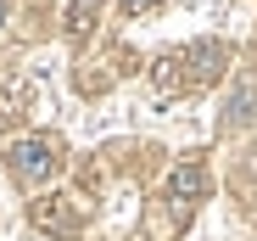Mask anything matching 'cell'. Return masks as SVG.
Listing matches in <instances>:
<instances>
[{
	"mask_svg": "<svg viewBox=\"0 0 257 241\" xmlns=\"http://www.w3.org/2000/svg\"><path fill=\"white\" fill-rule=\"evenodd\" d=\"M6 12H12V0H0V23H6Z\"/></svg>",
	"mask_w": 257,
	"mask_h": 241,
	"instance_id": "9c48e42d",
	"label": "cell"
},
{
	"mask_svg": "<svg viewBox=\"0 0 257 241\" xmlns=\"http://www.w3.org/2000/svg\"><path fill=\"white\" fill-rule=\"evenodd\" d=\"M168 196H174V208H196L201 196H207V169H201V163L174 169V180H168Z\"/></svg>",
	"mask_w": 257,
	"mask_h": 241,
	"instance_id": "277c9868",
	"label": "cell"
},
{
	"mask_svg": "<svg viewBox=\"0 0 257 241\" xmlns=\"http://www.w3.org/2000/svg\"><path fill=\"white\" fill-rule=\"evenodd\" d=\"M34 224L45 230V235H78V224H84V213H78V202L73 196H45V202H34Z\"/></svg>",
	"mask_w": 257,
	"mask_h": 241,
	"instance_id": "3957f363",
	"label": "cell"
},
{
	"mask_svg": "<svg viewBox=\"0 0 257 241\" xmlns=\"http://www.w3.org/2000/svg\"><path fill=\"white\" fill-rule=\"evenodd\" d=\"M95 17H101V0H73L67 6V34H90Z\"/></svg>",
	"mask_w": 257,
	"mask_h": 241,
	"instance_id": "8992f818",
	"label": "cell"
},
{
	"mask_svg": "<svg viewBox=\"0 0 257 241\" xmlns=\"http://www.w3.org/2000/svg\"><path fill=\"white\" fill-rule=\"evenodd\" d=\"M23 107H28V90L23 85H6V90H0V124H17Z\"/></svg>",
	"mask_w": 257,
	"mask_h": 241,
	"instance_id": "52a82bcc",
	"label": "cell"
},
{
	"mask_svg": "<svg viewBox=\"0 0 257 241\" xmlns=\"http://www.w3.org/2000/svg\"><path fill=\"white\" fill-rule=\"evenodd\" d=\"M6 163H12V174H17L23 185H45V180L62 169V151H56V140H45V135H28V140H17V146L6 151Z\"/></svg>",
	"mask_w": 257,
	"mask_h": 241,
	"instance_id": "7a4b0ae2",
	"label": "cell"
},
{
	"mask_svg": "<svg viewBox=\"0 0 257 241\" xmlns=\"http://www.w3.org/2000/svg\"><path fill=\"white\" fill-rule=\"evenodd\" d=\"M251 107H257V67H246V73H240V85L229 90V107H224V129H240L246 118H251Z\"/></svg>",
	"mask_w": 257,
	"mask_h": 241,
	"instance_id": "5b68a950",
	"label": "cell"
},
{
	"mask_svg": "<svg viewBox=\"0 0 257 241\" xmlns=\"http://www.w3.org/2000/svg\"><path fill=\"white\" fill-rule=\"evenodd\" d=\"M224 62H229V45L201 39V45H190V51H179V56H162V62L151 67V78H157L162 96H185V90L212 85V78L224 73Z\"/></svg>",
	"mask_w": 257,
	"mask_h": 241,
	"instance_id": "6da1fadb",
	"label": "cell"
},
{
	"mask_svg": "<svg viewBox=\"0 0 257 241\" xmlns=\"http://www.w3.org/2000/svg\"><path fill=\"white\" fill-rule=\"evenodd\" d=\"M151 6H157V0H123V12H128V17H140V12H151Z\"/></svg>",
	"mask_w": 257,
	"mask_h": 241,
	"instance_id": "ba28073f",
	"label": "cell"
}]
</instances>
